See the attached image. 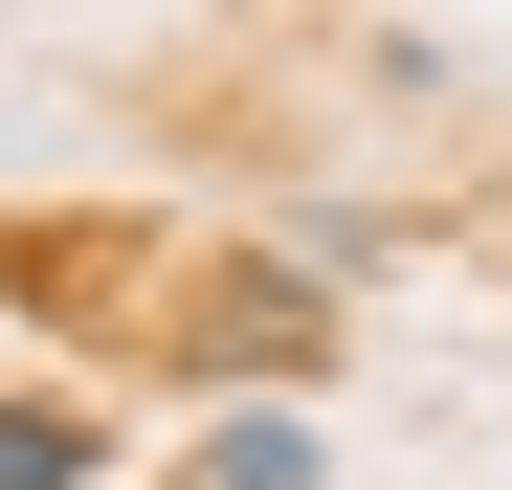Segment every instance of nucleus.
<instances>
[{
  "label": "nucleus",
  "instance_id": "obj_1",
  "mask_svg": "<svg viewBox=\"0 0 512 490\" xmlns=\"http://www.w3.org/2000/svg\"><path fill=\"white\" fill-rule=\"evenodd\" d=\"M179 335L223 357V379H268V401H312V357H334V312H312V268H223Z\"/></svg>",
  "mask_w": 512,
  "mask_h": 490
},
{
  "label": "nucleus",
  "instance_id": "obj_2",
  "mask_svg": "<svg viewBox=\"0 0 512 490\" xmlns=\"http://www.w3.org/2000/svg\"><path fill=\"white\" fill-rule=\"evenodd\" d=\"M0 490H112V424L90 401H0Z\"/></svg>",
  "mask_w": 512,
  "mask_h": 490
},
{
  "label": "nucleus",
  "instance_id": "obj_3",
  "mask_svg": "<svg viewBox=\"0 0 512 490\" xmlns=\"http://www.w3.org/2000/svg\"><path fill=\"white\" fill-rule=\"evenodd\" d=\"M201 490H312V401H223V424H201Z\"/></svg>",
  "mask_w": 512,
  "mask_h": 490
}]
</instances>
